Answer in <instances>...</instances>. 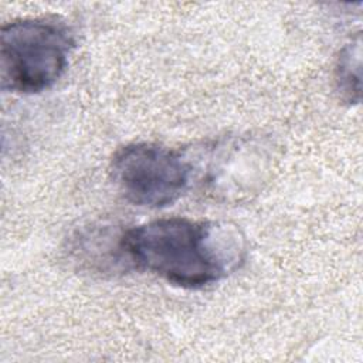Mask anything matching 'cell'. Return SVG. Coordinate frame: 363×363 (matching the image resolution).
Wrapping results in <instances>:
<instances>
[{"mask_svg": "<svg viewBox=\"0 0 363 363\" xmlns=\"http://www.w3.org/2000/svg\"><path fill=\"white\" fill-rule=\"evenodd\" d=\"M122 247L132 268L186 289L221 281L247 257V241L237 225L186 217H164L125 228Z\"/></svg>", "mask_w": 363, "mask_h": 363, "instance_id": "6da1fadb", "label": "cell"}, {"mask_svg": "<svg viewBox=\"0 0 363 363\" xmlns=\"http://www.w3.org/2000/svg\"><path fill=\"white\" fill-rule=\"evenodd\" d=\"M69 27L48 17L18 18L0 30L1 88L17 94H40L64 75L74 50Z\"/></svg>", "mask_w": 363, "mask_h": 363, "instance_id": "7a4b0ae2", "label": "cell"}, {"mask_svg": "<svg viewBox=\"0 0 363 363\" xmlns=\"http://www.w3.org/2000/svg\"><path fill=\"white\" fill-rule=\"evenodd\" d=\"M111 172L123 197L138 207L162 208L190 187L193 163L182 152L152 142H133L113 155Z\"/></svg>", "mask_w": 363, "mask_h": 363, "instance_id": "3957f363", "label": "cell"}, {"mask_svg": "<svg viewBox=\"0 0 363 363\" xmlns=\"http://www.w3.org/2000/svg\"><path fill=\"white\" fill-rule=\"evenodd\" d=\"M123 230L105 223H92L77 230L69 245L74 261L101 275H115L130 269L122 247Z\"/></svg>", "mask_w": 363, "mask_h": 363, "instance_id": "277c9868", "label": "cell"}, {"mask_svg": "<svg viewBox=\"0 0 363 363\" xmlns=\"http://www.w3.org/2000/svg\"><path fill=\"white\" fill-rule=\"evenodd\" d=\"M360 67H362V40H360V35H357L354 40L343 45L335 62V86L339 94V98L349 105H354L360 102V95H362Z\"/></svg>", "mask_w": 363, "mask_h": 363, "instance_id": "5b68a950", "label": "cell"}]
</instances>
